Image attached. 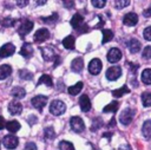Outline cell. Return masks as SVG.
<instances>
[{"label": "cell", "instance_id": "6da1fadb", "mask_svg": "<svg viewBox=\"0 0 151 150\" xmlns=\"http://www.w3.org/2000/svg\"><path fill=\"white\" fill-rule=\"evenodd\" d=\"M65 110H66L65 103L61 102V100H59V99L53 100V102L51 103V105H50V112H51L52 115H54V116H60V115H63V113L65 112Z\"/></svg>", "mask_w": 151, "mask_h": 150}, {"label": "cell", "instance_id": "7a4b0ae2", "mask_svg": "<svg viewBox=\"0 0 151 150\" xmlns=\"http://www.w3.org/2000/svg\"><path fill=\"white\" fill-rule=\"evenodd\" d=\"M133 117H134V110L127 107V109L123 110V112L120 113L119 120H120V123H122L123 125H129V124L132 122Z\"/></svg>", "mask_w": 151, "mask_h": 150}, {"label": "cell", "instance_id": "3957f363", "mask_svg": "<svg viewBox=\"0 0 151 150\" xmlns=\"http://www.w3.org/2000/svg\"><path fill=\"white\" fill-rule=\"evenodd\" d=\"M70 124H71L72 130L74 132H78V133L79 132H83L84 129H85V124H84L83 119L80 117H78V116H73L71 118V120H70Z\"/></svg>", "mask_w": 151, "mask_h": 150}, {"label": "cell", "instance_id": "277c9868", "mask_svg": "<svg viewBox=\"0 0 151 150\" xmlns=\"http://www.w3.org/2000/svg\"><path fill=\"white\" fill-rule=\"evenodd\" d=\"M2 143L5 145V148L12 150V149H15L19 144V139L18 137H15L14 135H6L4 138H2Z\"/></svg>", "mask_w": 151, "mask_h": 150}, {"label": "cell", "instance_id": "5b68a950", "mask_svg": "<svg viewBox=\"0 0 151 150\" xmlns=\"http://www.w3.org/2000/svg\"><path fill=\"white\" fill-rule=\"evenodd\" d=\"M101 67H103V64H101L100 59L94 58V59H92V60L90 61V64H88V72H90L91 74L97 76V74H99V72L101 71Z\"/></svg>", "mask_w": 151, "mask_h": 150}, {"label": "cell", "instance_id": "8992f818", "mask_svg": "<svg viewBox=\"0 0 151 150\" xmlns=\"http://www.w3.org/2000/svg\"><path fill=\"white\" fill-rule=\"evenodd\" d=\"M122 76V69L119 66H111L106 70V78L109 80H117Z\"/></svg>", "mask_w": 151, "mask_h": 150}, {"label": "cell", "instance_id": "52a82bcc", "mask_svg": "<svg viewBox=\"0 0 151 150\" xmlns=\"http://www.w3.org/2000/svg\"><path fill=\"white\" fill-rule=\"evenodd\" d=\"M32 28H33V22L31 20H24L18 28V33L21 37H25L26 34H28L32 31Z\"/></svg>", "mask_w": 151, "mask_h": 150}, {"label": "cell", "instance_id": "ba28073f", "mask_svg": "<svg viewBox=\"0 0 151 150\" xmlns=\"http://www.w3.org/2000/svg\"><path fill=\"white\" fill-rule=\"evenodd\" d=\"M31 103H32V105L35 109H38L39 111H41L42 107L47 104V97L46 96H35V97L32 98Z\"/></svg>", "mask_w": 151, "mask_h": 150}, {"label": "cell", "instance_id": "9c48e42d", "mask_svg": "<svg viewBox=\"0 0 151 150\" xmlns=\"http://www.w3.org/2000/svg\"><path fill=\"white\" fill-rule=\"evenodd\" d=\"M15 52V46L12 43H7L0 48V58H7Z\"/></svg>", "mask_w": 151, "mask_h": 150}, {"label": "cell", "instance_id": "30bf717a", "mask_svg": "<svg viewBox=\"0 0 151 150\" xmlns=\"http://www.w3.org/2000/svg\"><path fill=\"white\" fill-rule=\"evenodd\" d=\"M50 38V32L47 28H39L34 33V41L35 43H42Z\"/></svg>", "mask_w": 151, "mask_h": 150}, {"label": "cell", "instance_id": "8fae6325", "mask_svg": "<svg viewBox=\"0 0 151 150\" xmlns=\"http://www.w3.org/2000/svg\"><path fill=\"white\" fill-rule=\"evenodd\" d=\"M120 59H122V51L119 48L113 47V48H111L109 51V53H107V60L110 63H117Z\"/></svg>", "mask_w": 151, "mask_h": 150}, {"label": "cell", "instance_id": "7c38bea8", "mask_svg": "<svg viewBox=\"0 0 151 150\" xmlns=\"http://www.w3.org/2000/svg\"><path fill=\"white\" fill-rule=\"evenodd\" d=\"M137 22H138V15L133 12L126 13L123 18V24L126 26H134Z\"/></svg>", "mask_w": 151, "mask_h": 150}, {"label": "cell", "instance_id": "4fadbf2b", "mask_svg": "<svg viewBox=\"0 0 151 150\" xmlns=\"http://www.w3.org/2000/svg\"><path fill=\"white\" fill-rule=\"evenodd\" d=\"M8 111L11 115H20L21 111H22V105L20 102L18 100H12L9 104H8Z\"/></svg>", "mask_w": 151, "mask_h": 150}, {"label": "cell", "instance_id": "5bb4252c", "mask_svg": "<svg viewBox=\"0 0 151 150\" xmlns=\"http://www.w3.org/2000/svg\"><path fill=\"white\" fill-rule=\"evenodd\" d=\"M71 25H72L73 28L80 30V27H83V26L85 25V24H84V18H83V15L79 14V13H76V14L72 17V19H71Z\"/></svg>", "mask_w": 151, "mask_h": 150}, {"label": "cell", "instance_id": "9a60e30c", "mask_svg": "<svg viewBox=\"0 0 151 150\" xmlns=\"http://www.w3.org/2000/svg\"><path fill=\"white\" fill-rule=\"evenodd\" d=\"M79 106H80V109H81L83 112L90 111V109H91V102H90V98H88L87 94H83L79 98Z\"/></svg>", "mask_w": 151, "mask_h": 150}, {"label": "cell", "instance_id": "2e32d148", "mask_svg": "<svg viewBox=\"0 0 151 150\" xmlns=\"http://www.w3.org/2000/svg\"><path fill=\"white\" fill-rule=\"evenodd\" d=\"M41 54H42V58L47 61L52 60V59H55L57 56H55V52L52 47H41Z\"/></svg>", "mask_w": 151, "mask_h": 150}, {"label": "cell", "instance_id": "e0dca14e", "mask_svg": "<svg viewBox=\"0 0 151 150\" xmlns=\"http://www.w3.org/2000/svg\"><path fill=\"white\" fill-rule=\"evenodd\" d=\"M127 47H129L131 53H137V52L140 51V41L136 38H132V39H130V41L127 44Z\"/></svg>", "mask_w": 151, "mask_h": 150}, {"label": "cell", "instance_id": "ac0fdd59", "mask_svg": "<svg viewBox=\"0 0 151 150\" xmlns=\"http://www.w3.org/2000/svg\"><path fill=\"white\" fill-rule=\"evenodd\" d=\"M20 54L25 58H31L33 56V46L28 43H25L20 50Z\"/></svg>", "mask_w": 151, "mask_h": 150}, {"label": "cell", "instance_id": "d6986e66", "mask_svg": "<svg viewBox=\"0 0 151 150\" xmlns=\"http://www.w3.org/2000/svg\"><path fill=\"white\" fill-rule=\"evenodd\" d=\"M11 94H12L15 99H21V98H24V97L26 96V91H25V89L21 87V86H15V87L12 89Z\"/></svg>", "mask_w": 151, "mask_h": 150}, {"label": "cell", "instance_id": "ffe728a7", "mask_svg": "<svg viewBox=\"0 0 151 150\" xmlns=\"http://www.w3.org/2000/svg\"><path fill=\"white\" fill-rule=\"evenodd\" d=\"M142 133H143L144 138H146V139L151 138V120L150 119L144 122L143 128H142Z\"/></svg>", "mask_w": 151, "mask_h": 150}, {"label": "cell", "instance_id": "44dd1931", "mask_svg": "<svg viewBox=\"0 0 151 150\" xmlns=\"http://www.w3.org/2000/svg\"><path fill=\"white\" fill-rule=\"evenodd\" d=\"M71 67L74 72H81L83 67H84V61H83V58H76L72 60V64H71Z\"/></svg>", "mask_w": 151, "mask_h": 150}, {"label": "cell", "instance_id": "7402d4cb", "mask_svg": "<svg viewBox=\"0 0 151 150\" xmlns=\"http://www.w3.org/2000/svg\"><path fill=\"white\" fill-rule=\"evenodd\" d=\"M6 129H7L9 132L15 133V132H18L19 129H20V123H19L18 120H9V122L6 123Z\"/></svg>", "mask_w": 151, "mask_h": 150}, {"label": "cell", "instance_id": "603a6c76", "mask_svg": "<svg viewBox=\"0 0 151 150\" xmlns=\"http://www.w3.org/2000/svg\"><path fill=\"white\" fill-rule=\"evenodd\" d=\"M83 86H84L83 81H78L77 84H74V85L70 86V87L67 89V91H68V93H70V94H72V96H76V94H78V93L81 91Z\"/></svg>", "mask_w": 151, "mask_h": 150}, {"label": "cell", "instance_id": "cb8c5ba5", "mask_svg": "<svg viewBox=\"0 0 151 150\" xmlns=\"http://www.w3.org/2000/svg\"><path fill=\"white\" fill-rule=\"evenodd\" d=\"M74 43H76V40H74V37L73 35H67L63 40L64 47L65 48H68V50H73L74 48Z\"/></svg>", "mask_w": 151, "mask_h": 150}, {"label": "cell", "instance_id": "d4e9b609", "mask_svg": "<svg viewBox=\"0 0 151 150\" xmlns=\"http://www.w3.org/2000/svg\"><path fill=\"white\" fill-rule=\"evenodd\" d=\"M12 73V67L9 65H1L0 66V80L7 78L9 74Z\"/></svg>", "mask_w": 151, "mask_h": 150}, {"label": "cell", "instance_id": "484cf974", "mask_svg": "<svg viewBox=\"0 0 151 150\" xmlns=\"http://www.w3.org/2000/svg\"><path fill=\"white\" fill-rule=\"evenodd\" d=\"M117 110H118V102H117V100H113V102H111L110 104H107L106 106H104L103 112H105V113H107V112L114 113Z\"/></svg>", "mask_w": 151, "mask_h": 150}, {"label": "cell", "instance_id": "4316f807", "mask_svg": "<svg viewBox=\"0 0 151 150\" xmlns=\"http://www.w3.org/2000/svg\"><path fill=\"white\" fill-rule=\"evenodd\" d=\"M142 81L145 85H150L151 84V69H145L142 72Z\"/></svg>", "mask_w": 151, "mask_h": 150}, {"label": "cell", "instance_id": "83f0119b", "mask_svg": "<svg viewBox=\"0 0 151 150\" xmlns=\"http://www.w3.org/2000/svg\"><path fill=\"white\" fill-rule=\"evenodd\" d=\"M129 92H130V89H129L126 85H123L122 87L114 90V91L112 92V94H113V97L119 98V97H122V96H124V94H126V93H129Z\"/></svg>", "mask_w": 151, "mask_h": 150}, {"label": "cell", "instance_id": "f1b7e54d", "mask_svg": "<svg viewBox=\"0 0 151 150\" xmlns=\"http://www.w3.org/2000/svg\"><path fill=\"white\" fill-rule=\"evenodd\" d=\"M40 84H45L46 86H53V81H52V78L48 76V74H42L40 78H39V81H38V85Z\"/></svg>", "mask_w": 151, "mask_h": 150}, {"label": "cell", "instance_id": "f546056e", "mask_svg": "<svg viewBox=\"0 0 151 150\" xmlns=\"http://www.w3.org/2000/svg\"><path fill=\"white\" fill-rule=\"evenodd\" d=\"M44 135H45V138H46V139H50V141L54 139V137H55V132H54V129H53L52 126L45 128V130H44Z\"/></svg>", "mask_w": 151, "mask_h": 150}, {"label": "cell", "instance_id": "4dcf8cb0", "mask_svg": "<svg viewBox=\"0 0 151 150\" xmlns=\"http://www.w3.org/2000/svg\"><path fill=\"white\" fill-rule=\"evenodd\" d=\"M142 103L144 106H151V92H144L142 94Z\"/></svg>", "mask_w": 151, "mask_h": 150}, {"label": "cell", "instance_id": "1f68e13d", "mask_svg": "<svg viewBox=\"0 0 151 150\" xmlns=\"http://www.w3.org/2000/svg\"><path fill=\"white\" fill-rule=\"evenodd\" d=\"M19 77L24 80H29V79L33 78V73L28 70H20L19 71Z\"/></svg>", "mask_w": 151, "mask_h": 150}, {"label": "cell", "instance_id": "d6a6232c", "mask_svg": "<svg viewBox=\"0 0 151 150\" xmlns=\"http://www.w3.org/2000/svg\"><path fill=\"white\" fill-rule=\"evenodd\" d=\"M59 149L60 150H74V146L68 141H61L59 143Z\"/></svg>", "mask_w": 151, "mask_h": 150}, {"label": "cell", "instance_id": "836d02e7", "mask_svg": "<svg viewBox=\"0 0 151 150\" xmlns=\"http://www.w3.org/2000/svg\"><path fill=\"white\" fill-rule=\"evenodd\" d=\"M113 38V33L111 30H103V44L112 40Z\"/></svg>", "mask_w": 151, "mask_h": 150}, {"label": "cell", "instance_id": "e575fe53", "mask_svg": "<svg viewBox=\"0 0 151 150\" xmlns=\"http://www.w3.org/2000/svg\"><path fill=\"white\" fill-rule=\"evenodd\" d=\"M113 5H114V7L117 9H122V8L126 7V6H129L130 5V1L129 0H116L113 2Z\"/></svg>", "mask_w": 151, "mask_h": 150}, {"label": "cell", "instance_id": "d590c367", "mask_svg": "<svg viewBox=\"0 0 151 150\" xmlns=\"http://www.w3.org/2000/svg\"><path fill=\"white\" fill-rule=\"evenodd\" d=\"M58 14L57 13H53L51 17H48V18H41V20L44 21V22H47V24H51V25H53V24H55L57 22V20H58Z\"/></svg>", "mask_w": 151, "mask_h": 150}, {"label": "cell", "instance_id": "8d00e7d4", "mask_svg": "<svg viewBox=\"0 0 151 150\" xmlns=\"http://www.w3.org/2000/svg\"><path fill=\"white\" fill-rule=\"evenodd\" d=\"M101 125H103V120L98 117V118L93 119V122H92V126H91V130H92V131H97Z\"/></svg>", "mask_w": 151, "mask_h": 150}, {"label": "cell", "instance_id": "74e56055", "mask_svg": "<svg viewBox=\"0 0 151 150\" xmlns=\"http://www.w3.org/2000/svg\"><path fill=\"white\" fill-rule=\"evenodd\" d=\"M142 56L144 59H151V46H146L143 52H142Z\"/></svg>", "mask_w": 151, "mask_h": 150}, {"label": "cell", "instance_id": "f35d334b", "mask_svg": "<svg viewBox=\"0 0 151 150\" xmlns=\"http://www.w3.org/2000/svg\"><path fill=\"white\" fill-rule=\"evenodd\" d=\"M105 4H106L105 0H92V5H93L94 7H97V8H101V7H104Z\"/></svg>", "mask_w": 151, "mask_h": 150}, {"label": "cell", "instance_id": "ab89813d", "mask_svg": "<svg viewBox=\"0 0 151 150\" xmlns=\"http://www.w3.org/2000/svg\"><path fill=\"white\" fill-rule=\"evenodd\" d=\"M14 24H15V20H14V19H11V18H6V19L2 21V26H5V27L13 26Z\"/></svg>", "mask_w": 151, "mask_h": 150}, {"label": "cell", "instance_id": "60d3db41", "mask_svg": "<svg viewBox=\"0 0 151 150\" xmlns=\"http://www.w3.org/2000/svg\"><path fill=\"white\" fill-rule=\"evenodd\" d=\"M143 34H144V38H145L146 40H151V26L146 27V28L144 30Z\"/></svg>", "mask_w": 151, "mask_h": 150}, {"label": "cell", "instance_id": "b9f144b4", "mask_svg": "<svg viewBox=\"0 0 151 150\" xmlns=\"http://www.w3.org/2000/svg\"><path fill=\"white\" fill-rule=\"evenodd\" d=\"M24 150H37V145L33 142H28V143H26Z\"/></svg>", "mask_w": 151, "mask_h": 150}, {"label": "cell", "instance_id": "7bdbcfd3", "mask_svg": "<svg viewBox=\"0 0 151 150\" xmlns=\"http://www.w3.org/2000/svg\"><path fill=\"white\" fill-rule=\"evenodd\" d=\"M143 15H144L145 18H150V17H151V6H150L149 8H146V9L143 12Z\"/></svg>", "mask_w": 151, "mask_h": 150}, {"label": "cell", "instance_id": "ee69618b", "mask_svg": "<svg viewBox=\"0 0 151 150\" xmlns=\"http://www.w3.org/2000/svg\"><path fill=\"white\" fill-rule=\"evenodd\" d=\"M64 5H65V7H67V8H72V7L74 6V2H73V1H64Z\"/></svg>", "mask_w": 151, "mask_h": 150}, {"label": "cell", "instance_id": "f6af8a7d", "mask_svg": "<svg viewBox=\"0 0 151 150\" xmlns=\"http://www.w3.org/2000/svg\"><path fill=\"white\" fill-rule=\"evenodd\" d=\"M27 4H28L27 0H24V1H20V0H19V1H17V5H19V7H25Z\"/></svg>", "mask_w": 151, "mask_h": 150}, {"label": "cell", "instance_id": "bcb514c9", "mask_svg": "<svg viewBox=\"0 0 151 150\" xmlns=\"http://www.w3.org/2000/svg\"><path fill=\"white\" fill-rule=\"evenodd\" d=\"M5 126H6L5 119H4V117H2V116H0V130H2Z\"/></svg>", "mask_w": 151, "mask_h": 150}, {"label": "cell", "instance_id": "7dc6e473", "mask_svg": "<svg viewBox=\"0 0 151 150\" xmlns=\"http://www.w3.org/2000/svg\"><path fill=\"white\" fill-rule=\"evenodd\" d=\"M119 150H131V146L127 145V144H125V145H120V146H119Z\"/></svg>", "mask_w": 151, "mask_h": 150}, {"label": "cell", "instance_id": "c3c4849f", "mask_svg": "<svg viewBox=\"0 0 151 150\" xmlns=\"http://www.w3.org/2000/svg\"><path fill=\"white\" fill-rule=\"evenodd\" d=\"M28 122H29L31 124H32V123H35V122H37V117H35V116H29V117H28Z\"/></svg>", "mask_w": 151, "mask_h": 150}, {"label": "cell", "instance_id": "681fc988", "mask_svg": "<svg viewBox=\"0 0 151 150\" xmlns=\"http://www.w3.org/2000/svg\"><path fill=\"white\" fill-rule=\"evenodd\" d=\"M116 125V119L114 118H112L111 120H110V124H109V126H114Z\"/></svg>", "mask_w": 151, "mask_h": 150}, {"label": "cell", "instance_id": "f907efd6", "mask_svg": "<svg viewBox=\"0 0 151 150\" xmlns=\"http://www.w3.org/2000/svg\"><path fill=\"white\" fill-rule=\"evenodd\" d=\"M59 61H60V58H59V57H57V58H55V63H54V66H58V65H59Z\"/></svg>", "mask_w": 151, "mask_h": 150}, {"label": "cell", "instance_id": "816d5d0a", "mask_svg": "<svg viewBox=\"0 0 151 150\" xmlns=\"http://www.w3.org/2000/svg\"><path fill=\"white\" fill-rule=\"evenodd\" d=\"M103 136H104V137H109V138H110V137L112 136V133H111V132H107V133H104Z\"/></svg>", "mask_w": 151, "mask_h": 150}, {"label": "cell", "instance_id": "f5cc1de1", "mask_svg": "<svg viewBox=\"0 0 151 150\" xmlns=\"http://www.w3.org/2000/svg\"><path fill=\"white\" fill-rule=\"evenodd\" d=\"M37 4H38V5H45L46 1H45V0H44V1H37Z\"/></svg>", "mask_w": 151, "mask_h": 150}]
</instances>
